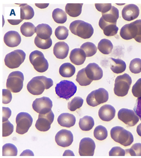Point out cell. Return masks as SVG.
<instances>
[{
	"label": "cell",
	"instance_id": "33",
	"mask_svg": "<svg viewBox=\"0 0 141 158\" xmlns=\"http://www.w3.org/2000/svg\"><path fill=\"white\" fill-rule=\"evenodd\" d=\"M52 17L54 21L58 23H64L67 20L66 12L61 9L57 8L54 10Z\"/></svg>",
	"mask_w": 141,
	"mask_h": 158
},
{
	"label": "cell",
	"instance_id": "41",
	"mask_svg": "<svg viewBox=\"0 0 141 158\" xmlns=\"http://www.w3.org/2000/svg\"><path fill=\"white\" fill-rule=\"evenodd\" d=\"M130 71L134 74L139 73L141 72V59L135 58L131 60L130 63Z\"/></svg>",
	"mask_w": 141,
	"mask_h": 158
},
{
	"label": "cell",
	"instance_id": "35",
	"mask_svg": "<svg viewBox=\"0 0 141 158\" xmlns=\"http://www.w3.org/2000/svg\"><path fill=\"white\" fill-rule=\"evenodd\" d=\"M80 48L85 52L86 57H91L96 54L97 51L96 46L91 42H86L83 44Z\"/></svg>",
	"mask_w": 141,
	"mask_h": 158
},
{
	"label": "cell",
	"instance_id": "4",
	"mask_svg": "<svg viewBox=\"0 0 141 158\" xmlns=\"http://www.w3.org/2000/svg\"><path fill=\"white\" fill-rule=\"evenodd\" d=\"M77 91V87L73 81L62 80L57 84L55 87L56 94L60 98L68 100L73 96Z\"/></svg>",
	"mask_w": 141,
	"mask_h": 158
},
{
	"label": "cell",
	"instance_id": "54",
	"mask_svg": "<svg viewBox=\"0 0 141 158\" xmlns=\"http://www.w3.org/2000/svg\"><path fill=\"white\" fill-rule=\"evenodd\" d=\"M63 156H75L74 153L71 150H66L65 151V152L63 154Z\"/></svg>",
	"mask_w": 141,
	"mask_h": 158
},
{
	"label": "cell",
	"instance_id": "46",
	"mask_svg": "<svg viewBox=\"0 0 141 158\" xmlns=\"http://www.w3.org/2000/svg\"><path fill=\"white\" fill-rule=\"evenodd\" d=\"M95 7L98 11L102 12V13H106L112 8V4H95Z\"/></svg>",
	"mask_w": 141,
	"mask_h": 158
},
{
	"label": "cell",
	"instance_id": "29",
	"mask_svg": "<svg viewBox=\"0 0 141 158\" xmlns=\"http://www.w3.org/2000/svg\"><path fill=\"white\" fill-rule=\"evenodd\" d=\"M99 26L104 31V33L107 36H112L117 34L119 28L117 24H107L99 22Z\"/></svg>",
	"mask_w": 141,
	"mask_h": 158
},
{
	"label": "cell",
	"instance_id": "22",
	"mask_svg": "<svg viewBox=\"0 0 141 158\" xmlns=\"http://www.w3.org/2000/svg\"><path fill=\"white\" fill-rule=\"evenodd\" d=\"M69 51L68 45L65 42H59L54 45V54L57 58L64 59L68 56Z\"/></svg>",
	"mask_w": 141,
	"mask_h": 158
},
{
	"label": "cell",
	"instance_id": "24",
	"mask_svg": "<svg viewBox=\"0 0 141 158\" xmlns=\"http://www.w3.org/2000/svg\"><path fill=\"white\" fill-rule=\"evenodd\" d=\"M36 33L37 36L41 39H48L51 38L52 34V29L49 25L42 23L37 26Z\"/></svg>",
	"mask_w": 141,
	"mask_h": 158
},
{
	"label": "cell",
	"instance_id": "5",
	"mask_svg": "<svg viewBox=\"0 0 141 158\" xmlns=\"http://www.w3.org/2000/svg\"><path fill=\"white\" fill-rule=\"evenodd\" d=\"M132 78L128 74L119 75L115 80L114 91L116 96L123 97L128 94L131 84Z\"/></svg>",
	"mask_w": 141,
	"mask_h": 158
},
{
	"label": "cell",
	"instance_id": "11",
	"mask_svg": "<svg viewBox=\"0 0 141 158\" xmlns=\"http://www.w3.org/2000/svg\"><path fill=\"white\" fill-rule=\"evenodd\" d=\"M118 118L129 127H133L139 121V117L133 110L121 109L118 112Z\"/></svg>",
	"mask_w": 141,
	"mask_h": 158
},
{
	"label": "cell",
	"instance_id": "20",
	"mask_svg": "<svg viewBox=\"0 0 141 158\" xmlns=\"http://www.w3.org/2000/svg\"><path fill=\"white\" fill-rule=\"evenodd\" d=\"M116 110L110 105H104L101 107L99 111V116L102 120L109 122L114 118Z\"/></svg>",
	"mask_w": 141,
	"mask_h": 158
},
{
	"label": "cell",
	"instance_id": "52",
	"mask_svg": "<svg viewBox=\"0 0 141 158\" xmlns=\"http://www.w3.org/2000/svg\"><path fill=\"white\" fill-rule=\"evenodd\" d=\"M20 156H34V154L33 152L31 150H29V149H27L24 151L20 154Z\"/></svg>",
	"mask_w": 141,
	"mask_h": 158
},
{
	"label": "cell",
	"instance_id": "14",
	"mask_svg": "<svg viewBox=\"0 0 141 158\" xmlns=\"http://www.w3.org/2000/svg\"><path fill=\"white\" fill-rule=\"evenodd\" d=\"M95 142L91 138H83L80 143L79 154L81 156H93L95 153Z\"/></svg>",
	"mask_w": 141,
	"mask_h": 158
},
{
	"label": "cell",
	"instance_id": "34",
	"mask_svg": "<svg viewBox=\"0 0 141 158\" xmlns=\"http://www.w3.org/2000/svg\"><path fill=\"white\" fill-rule=\"evenodd\" d=\"M76 80L82 86H86L90 85L93 80L89 79L85 72V68L78 71L77 75Z\"/></svg>",
	"mask_w": 141,
	"mask_h": 158
},
{
	"label": "cell",
	"instance_id": "32",
	"mask_svg": "<svg viewBox=\"0 0 141 158\" xmlns=\"http://www.w3.org/2000/svg\"><path fill=\"white\" fill-rule=\"evenodd\" d=\"M35 26L29 22H24L20 27V31L24 36L31 37L36 32Z\"/></svg>",
	"mask_w": 141,
	"mask_h": 158
},
{
	"label": "cell",
	"instance_id": "49",
	"mask_svg": "<svg viewBox=\"0 0 141 158\" xmlns=\"http://www.w3.org/2000/svg\"><path fill=\"white\" fill-rule=\"evenodd\" d=\"M3 122L8 120L11 115V110L9 107H3Z\"/></svg>",
	"mask_w": 141,
	"mask_h": 158
},
{
	"label": "cell",
	"instance_id": "8",
	"mask_svg": "<svg viewBox=\"0 0 141 158\" xmlns=\"http://www.w3.org/2000/svg\"><path fill=\"white\" fill-rule=\"evenodd\" d=\"M26 54L23 50L17 49L6 56L5 64L10 69H16L24 62Z\"/></svg>",
	"mask_w": 141,
	"mask_h": 158
},
{
	"label": "cell",
	"instance_id": "7",
	"mask_svg": "<svg viewBox=\"0 0 141 158\" xmlns=\"http://www.w3.org/2000/svg\"><path fill=\"white\" fill-rule=\"evenodd\" d=\"M29 60L36 70L44 73L48 70L49 64L43 53L39 50H34L29 55Z\"/></svg>",
	"mask_w": 141,
	"mask_h": 158
},
{
	"label": "cell",
	"instance_id": "55",
	"mask_svg": "<svg viewBox=\"0 0 141 158\" xmlns=\"http://www.w3.org/2000/svg\"><path fill=\"white\" fill-rule=\"evenodd\" d=\"M137 134L141 137V123L139 124L137 128Z\"/></svg>",
	"mask_w": 141,
	"mask_h": 158
},
{
	"label": "cell",
	"instance_id": "39",
	"mask_svg": "<svg viewBox=\"0 0 141 158\" xmlns=\"http://www.w3.org/2000/svg\"><path fill=\"white\" fill-rule=\"evenodd\" d=\"M83 102L84 100L81 97L79 96L75 97L68 103V108L70 110L73 112L77 109L80 108L82 106Z\"/></svg>",
	"mask_w": 141,
	"mask_h": 158
},
{
	"label": "cell",
	"instance_id": "1",
	"mask_svg": "<svg viewBox=\"0 0 141 158\" xmlns=\"http://www.w3.org/2000/svg\"><path fill=\"white\" fill-rule=\"evenodd\" d=\"M54 82L51 79L44 76L33 77L28 82L27 89L33 95H40L45 89H48L53 86Z\"/></svg>",
	"mask_w": 141,
	"mask_h": 158
},
{
	"label": "cell",
	"instance_id": "48",
	"mask_svg": "<svg viewBox=\"0 0 141 158\" xmlns=\"http://www.w3.org/2000/svg\"><path fill=\"white\" fill-rule=\"evenodd\" d=\"M133 109L141 121V97L137 98Z\"/></svg>",
	"mask_w": 141,
	"mask_h": 158
},
{
	"label": "cell",
	"instance_id": "53",
	"mask_svg": "<svg viewBox=\"0 0 141 158\" xmlns=\"http://www.w3.org/2000/svg\"><path fill=\"white\" fill-rule=\"evenodd\" d=\"M35 6L40 9H44L46 8L49 6V3L46 4H37L35 3Z\"/></svg>",
	"mask_w": 141,
	"mask_h": 158
},
{
	"label": "cell",
	"instance_id": "23",
	"mask_svg": "<svg viewBox=\"0 0 141 158\" xmlns=\"http://www.w3.org/2000/svg\"><path fill=\"white\" fill-rule=\"evenodd\" d=\"M57 120L59 124L62 127L70 128L75 125L76 118L71 114L64 113L59 116Z\"/></svg>",
	"mask_w": 141,
	"mask_h": 158
},
{
	"label": "cell",
	"instance_id": "42",
	"mask_svg": "<svg viewBox=\"0 0 141 158\" xmlns=\"http://www.w3.org/2000/svg\"><path fill=\"white\" fill-rule=\"evenodd\" d=\"M125 151L126 154L132 156H141V143H135L130 149H126Z\"/></svg>",
	"mask_w": 141,
	"mask_h": 158
},
{
	"label": "cell",
	"instance_id": "6",
	"mask_svg": "<svg viewBox=\"0 0 141 158\" xmlns=\"http://www.w3.org/2000/svg\"><path fill=\"white\" fill-rule=\"evenodd\" d=\"M24 75L21 72L13 71L8 75L7 80V88L13 93L20 92L23 86Z\"/></svg>",
	"mask_w": 141,
	"mask_h": 158
},
{
	"label": "cell",
	"instance_id": "30",
	"mask_svg": "<svg viewBox=\"0 0 141 158\" xmlns=\"http://www.w3.org/2000/svg\"><path fill=\"white\" fill-rule=\"evenodd\" d=\"M79 124L82 130L89 131L91 130L95 125V121L91 116H85L80 118Z\"/></svg>",
	"mask_w": 141,
	"mask_h": 158
},
{
	"label": "cell",
	"instance_id": "51",
	"mask_svg": "<svg viewBox=\"0 0 141 158\" xmlns=\"http://www.w3.org/2000/svg\"><path fill=\"white\" fill-rule=\"evenodd\" d=\"M23 21L22 19H18V20H10L8 19V22H9L10 24L13 25H16L19 24L20 23H21Z\"/></svg>",
	"mask_w": 141,
	"mask_h": 158
},
{
	"label": "cell",
	"instance_id": "27",
	"mask_svg": "<svg viewBox=\"0 0 141 158\" xmlns=\"http://www.w3.org/2000/svg\"><path fill=\"white\" fill-rule=\"evenodd\" d=\"M75 67L70 63H65L63 64L59 69V73L62 76L64 77H70L75 74Z\"/></svg>",
	"mask_w": 141,
	"mask_h": 158
},
{
	"label": "cell",
	"instance_id": "12",
	"mask_svg": "<svg viewBox=\"0 0 141 158\" xmlns=\"http://www.w3.org/2000/svg\"><path fill=\"white\" fill-rule=\"evenodd\" d=\"M32 106L35 112L41 114H45L51 110L53 102L49 98L44 96L36 99Z\"/></svg>",
	"mask_w": 141,
	"mask_h": 158
},
{
	"label": "cell",
	"instance_id": "44",
	"mask_svg": "<svg viewBox=\"0 0 141 158\" xmlns=\"http://www.w3.org/2000/svg\"><path fill=\"white\" fill-rule=\"evenodd\" d=\"M132 91L135 97H141V78L139 79L132 86Z\"/></svg>",
	"mask_w": 141,
	"mask_h": 158
},
{
	"label": "cell",
	"instance_id": "37",
	"mask_svg": "<svg viewBox=\"0 0 141 158\" xmlns=\"http://www.w3.org/2000/svg\"><path fill=\"white\" fill-rule=\"evenodd\" d=\"M34 43L38 48L43 49H46L51 48L52 44L51 38L46 40L42 39L37 36L34 39Z\"/></svg>",
	"mask_w": 141,
	"mask_h": 158
},
{
	"label": "cell",
	"instance_id": "25",
	"mask_svg": "<svg viewBox=\"0 0 141 158\" xmlns=\"http://www.w3.org/2000/svg\"><path fill=\"white\" fill-rule=\"evenodd\" d=\"M111 62L110 63V68L113 73L120 74L124 72L126 69V62L122 59L110 58Z\"/></svg>",
	"mask_w": 141,
	"mask_h": 158
},
{
	"label": "cell",
	"instance_id": "16",
	"mask_svg": "<svg viewBox=\"0 0 141 158\" xmlns=\"http://www.w3.org/2000/svg\"><path fill=\"white\" fill-rule=\"evenodd\" d=\"M85 70L88 77L93 81L99 80L103 76L102 69L96 63H90L85 68Z\"/></svg>",
	"mask_w": 141,
	"mask_h": 158
},
{
	"label": "cell",
	"instance_id": "19",
	"mask_svg": "<svg viewBox=\"0 0 141 158\" xmlns=\"http://www.w3.org/2000/svg\"><path fill=\"white\" fill-rule=\"evenodd\" d=\"M4 42L7 46L15 48L18 46L21 42V37L16 31H11L5 34Z\"/></svg>",
	"mask_w": 141,
	"mask_h": 158
},
{
	"label": "cell",
	"instance_id": "43",
	"mask_svg": "<svg viewBox=\"0 0 141 158\" xmlns=\"http://www.w3.org/2000/svg\"><path fill=\"white\" fill-rule=\"evenodd\" d=\"M14 127L9 120L3 122V137L8 136L13 133Z\"/></svg>",
	"mask_w": 141,
	"mask_h": 158
},
{
	"label": "cell",
	"instance_id": "47",
	"mask_svg": "<svg viewBox=\"0 0 141 158\" xmlns=\"http://www.w3.org/2000/svg\"><path fill=\"white\" fill-rule=\"evenodd\" d=\"M12 95L10 90L3 89V103L5 104L9 103L11 101Z\"/></svg>",
	"mask_w": 141,
	"mask_h": 158
},
{
	"label": "cell",
	"instance_id": "36",
	"mask_svg": "<svg viewBox=\"0 0 141 158\" xmlns=\"http://www.w3.org/2000/svg\"><path fill=\"white\" fill-rule=\"evenodd\" d=\"M94 136L99 140H104L108 137V133L106 128L104 126L99 125L95 128L94 132Z\"/></svg>",
	"mask_w": 141,
	"mask_h": 158
},
{
	"label": "cell",
	"instance_id": "13",
	"mask_svg": "<svg viewBox=\"0 0 141 158\" xmlns=\"http://www.w3.org/2000/svg\"><path fill=\"white\" fill-rule=\"evenodd\" d=\"M54 119V114L52 110L45 114H39L35 124L36 128L40 131H47L50 129Z\"/></svg>",
	"mask_w": 141,
	"mask_h": 158
},
{
	"label": "cell",
	"instance_id": "10",
	"mask_svg": "<svg viewBox=\"0 0 141 158\" xmlns=\"http://www.w3.org/2000/svg\"><path fill=\"white\" fill-rule=\"evenodd\" d=\"M16 132L18 134L23 135L28 132L31 127L33 118L29 113L25 112L18 114L16 118Z\"/></svg>",
	"mask_w": 141,
	"mask_h": 158
},
{
	"label": "cell",
	"instance_id": "2",
	"mask_svg": "<svg viewBox=\"0 0 141 158\" xmlns=\"http://www.w3.org/2000/svg\"><path fill=\"white\" fill-rule=\"evenodd\" d=\"M69 28L73 34L85 39L91 38L94 32L93 27L91 24L80 20L72 22Z\"/></svg>",
	"mask_w": 141,
	"mask_h": 158
},
{
	"label": "cell",
	"instance_id": "50",
	"mask_svg": "<svg viewBox=\"0 0 141 158\" xmlns=\"http://www.w3.org/2000/svg\"><path fill=\"white\" fill-rule=\"evenodd\" d=\"M138 29V35L135 40L138 43H141V19L135 21Z\"/></svg>",
	"mask_w": 141,
	"mask_h": 158
},
{
	"label": "cell",
	"instance_id": "15",
	"mask_svg": "<svg viewBox=\"0 0 141 158\" xmlns=\"http://www.w3.org/2000/svg\"><path fill=\"white\" fill-rule=\"evenodd\" d=\"M55 141L58 145L66 148L72 144L73 141V135L71 131L62 129L55 135Z\"/></svg>",
	"mask_w": 141,
	"mask_h": 158
},
{
	"label": "cell",
	"instance_id": "9",
	"mask_svg": "<svg viewBox=\"0 0 141 158\" xmlns=\"http://www.w3.org/2000/svg\"><path fill=\"white\" fill-rule=\"evenodd\" d=\"M108 98V92L105 89L100 88L91 91L86 97V101L89 106L96 107L107 102Z\"/></svg>",
	"mask_w": 141,
	"mask_h": 158
},
{
	"label": "cell",
	"instance_id": "45",
	"mask_svg": "<svg viewBox=\"0 0 141 158\" xmlns=\"http://www.w3.org/2000/svg\"><path fill=\"white\" fill-rule=\"evenodd\" d=\"M126 154V151L120 147H113L109 152V155L110 156H124Z\"/></svg>",
	"mask_w": 141,
	"mask_h": 158
},
{
	"label": "cell",
	"instance_id": "17",
	"mask_svg": "<svg viewBox=\"0 0 141 158\" xmlns=\"http://www.w3.org/2000/svg\"><path fill=\"white\" fill-rule=\"evenodd\" d=\"M139 14V10L136 5L131 4L125 6L122 10V15L123 19L131 21L136 19Z\"/></svg>",
	"mask_w": 141,
	"mask_h": 158
},
{
	"label": "cell",
	"instance_id": "21",
	"mask_svg": "<svg viewBox=\"0 0 141 158\" xmlns=\"http://www.w3.org/2000/svg\"><path fill=\"white\" fill-rule=\"evenodd\" d=\"M85 52L81 48H75L70 52V59L75 65H79L83 64L86 60Z\"/></svg>",
	"mask_w": 141,
	"mask_h": 158
},
{
	"label": "cell",
	"instance_id": "18",
	"mask_svg": "<svg viewBox=\"0 0 141 158\" xmlns=\"http://www.w3.org/2000/svg\"><path fill=\"white\" fill-rule=\"evenodd\" d=\"M102 17L99 22L107 24H117V20L119 17V12L117 8L112 6V8L108 12L102 13Z\"/></svg>",
	"mask_w": 141,
	"mask_h": 158
},
{
	"label": "cell",
	"instance_id": "38",
	"mask_svg": "<svg viewBox=\"0 0 141 158\" xmlns=\"http://www.w3.org/2000/svg\"><path fill=\"white\" fill-rule=\"evenodd\" d=\"M18 149L16 147L11 143H7L3 147V156H16L18 154Z\"/></svg>",
	"mask_w": 141,
	"mask_h": 158
},
{
	"label": "cell",
	"instance_id": "28",
	"mask_svg": "<svg viewBox=\"0 0 141 158\" xmlns=\"http://www.w3.org/2000/svg\"><path fill=\"white\" fill-rule=\"evenodd\" d=\"M20 7V19L29 20L34 15V9L27 4H19Z\"/></svg>",
	"mask_w": 141,
	"mask_h": 158
},
{
	"label": "cell",
	"instance_id": "31",
	"mask_svg": "<svg viewBox=\"0 0 141 158\" xmlns=\"http://www.w3.org/2000/svg\"><path fill=\"white\" fill-rule=\"evenodd\" d=\"M113 46L112 42L107 39H103L99 42L98 49L104 54H108L112 52Z\"/></svg>",
	"mask_w": 141,
	"mask_h": 158
},
{
	"label": "cell",
	"instance_id": "3",
	"mask_svg": "<svg viewBox=\"0 0 141 158\" xmlns=\"http://www.w3.org/2000/svg\"><path fill=\"white\" fill-rule=\"evenodd\" d=\"M111 136L115 142L125 147L131 145L134 141L132 133L120 126L114 127L111 129Z\"/></svg>",
	"mask_w": 141,
	"mask_h": 158
},
{
	"label": "cell",
	"instance_id": "40",
	"mask_svg": "<svg viewBox=\"0 0 141 158\" xmlns=\"http://www.w3.org/2000/svg\"><path fill=\"white\" fill-rule=\"evenodd\" d=\"M68 30L64 26H59L55 29V36L60 40H64L68 38Z\"/></svg>",
	"mask_w": 141,
	"mask_h": 158
},
{
	"label": "cell",
	"instance_id": "26",
	"mask_svg": "<svg viewBox=\"0 0 141 158\" xmlns=\"http://www.w3.org/2000/svg\"><path fill=\"white\" fill-rule=\"evenodd\" d=\"M83 3H68L65 6V10L66 13L70 17H76L80 16L82 10Z\"/></svg>",
	"mask_w": 141,
	"mask_h": 158
}]
</instances>
